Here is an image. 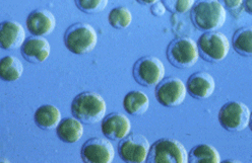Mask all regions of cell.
I'll use <instances>...</instances> for the list:
<instances>
[{
	"label": "cell",
	"instance_id": "30",
	"mask_svg": "<svg viewBox=\"0 0 252 163\" xmlns=\"http://www.w3.org/2000/svg\"><path fill=\"white\" fill-rule=\"evenodd\" d=\"M248 127L250 128L251 132H252V112H251V116H250V122H249V126Z\"/></svg>",
	"mask_w": 252,
	"mask_h": 163
},
{
	"label": "cell",
	"instance_id": "4",
	"mask_svg": "<svg viewBox=\"0 0 252 163\" xmlns=\"http://www.w3.org/2000/svg\"><path fill=\"white\" fill-rule=\"evenodd\" d=\"M199 57L197 43L189 37L176 38L168 45L167 59L176 68H190L197 63Z\"/></svg>",
	"mask_w": 252,
	"mask_h": 163
},
{
	"label": "cell",
	"instance_id": "22",
	"mask_svg": "<svg viewBox=\"0 0 252 163\" xmlns=\"http://www.w3.org/2000/svg\"><path fill=\"white\" fill-rule=\"evenodd\" d=\"M234 50L244 57H252V27H244L236 30L232 38Z\"/></svg>",
	"mask_w": 252,
	"mask_h": 163
},
{
	"label": "cell",
	"instance_id": "21",
	"mask_svg": "<svg viewBox=\"0 0 252 163\" xmlns=\"http://www.w3.org/2000/svg\"><path fill=\"white\" fill-rule=\"evenodd\" d=\"M189 163H220L222 162L220 152L210 144H198L188 153Z\"/></svg>",
	"mask_w": 252,
	"mask_h": 163
},
{
	"label": "cell",
	"instance_id": "27",
	"mask_svg": "<svg viewBox=\"0 0 252 163\" xmlns=\"http://www.w3.org/2000/svg\"><path fill=\"white\" fill-rule=\"evenodd\" d=\"M166 10H167L166 6L164 5L163 2H160V1H158L155 4L151 5L152 14L155 16H158V18H161V16H163L166 13Z\"/></svg>",
	"mask_w": 252,
	"mask_h": 163
},
{
	"label": "cell",
	"instance_id": "25",
	"mask_svg": "<svg viewBox=\"0 0 252 163\" xmlns=\"http://www.w3.org/2000/svg\"><path fill=\"white\" fill-rule=\"evenodd\" d=\"M162 2L170 12L183 14L191 10L195 0H162Z\"/></svg>",
	"mask_w": 252,
	"mask_h": 163
},
{
	"label": "cell",
	"instance_id": "16",
	"mask_svg": "<svg viewBox=\"0 0 252 163\" xmlns=\"http://www.w3.org/2000/svg\"><path fill=\"white\" fill-rule=\"evenodd\" d=\"M216 89V81L214 77L206 72L198 71L193 73L187 81V92L193 99L208 100Z\"/></svg>",
	"mask_w": 252,
	"mask_h": 163
},
{
	"label": "cell",
	"instance_id": "13",
	"mask_svg": "<svg viewBox=\"0 0 252 163\" xmlns=\"http://www.w3.org/2000/svg\"><path fill=\"white\" fill-rule=\"evenodd\" d=\"M131 122L123 113L112 112L106 116L101 124L103 135L110 140H122L131 132Z\"/></svg>",
	"mask_w": 252,
	"mask_h": 163
},
{
	"label": "cell",
	"instance_id": "26",
	"mask_svg": "<svg viewBox=\"0 0 252 163\" xmlns=\"http://www.w3.org/2000/svg\"><path fill=\"white\" fill-rule=\"evenodd\" d=\"M219 1L229 10H237L243 5V0H219Z\"/></svg>",
	"mask_w": 252,
	"mask_h": 163
},
{
	"label": "cell",
	"instance_id": "9",
	"mask_svg": "<svg viewBox=\"0 0 252 163\" xmlns=\"http://www.w3.org/2000/svg\"><path fill=\"white\" fill-rule=\"evenodd\" d=\"M150 141L146 136L132 133L120 140L118 154L122 161L131 163L147 162L151 150Z\"/></svg>",
	"mask_w": 252,
	"mask_h": 163
},
{
	"label": "cell",
	"instance_id": "3",
	"mask_svg": "<svg viewBox=\"0 0 252 163\" xmlns=\"http://www.w3.org/2000/svg\"><path fill=\"white\" fill-rule=\"evenodd\" d=\"M67 50L75 55H86L94 51L98 44V32L88 23H75L63 37Z\"/></svg>",
	"mask_w": 252,
	"mask_h": 163
},
{
	"label": "cell",
	"instance_id": "11",
	"mask_svg": "<svg viewBox=\"0 0 252 163\" xmlns=\"http://www.w3.org/2000/svg\"><path fill=\"white\" fill-rule=\"evenodd\" d=\"M81 157L87 163H111L115 157L114 146L108 138H91L84 143Z\"/></svg>",
	"mask_w": 252,
	"mask_h": 163
},
{
	"label": "cell",
	"instance_id": "17",
	"mask_svg": "<svg viewBox=\"0 0 252 163\" xmlns=\"http://www.w3.org/2000/svg\"><path fill=\"white\" fill-rule=\"evenodd\" d=\"M56 135L64 143H76L84 136L83 122H81L75 117H70L62 120L56 128Z\"/></svg>",
	"mask_w": 252,
	"mask_h": 163
},
{
	"label": "cell",
	"instance_id": "19",
	"mask_svg": "<svg viewBox=\"0 0 252 163\" xmlns=\"http://www.w3.org/2000/svg\"><path fill=\"white\" fill-rule=\"evenodd\" d=\"M125 111L133 117L143 116L150 108L149 96L140 90L129 91L123 99Z\"/></svg>",
	"mask_w": 252,
	"mask_h": 163
},
{
	"label": "cell",
	"instance_id": "31",
	"mask_svg": "<svg viewBox=\"0 0 252 163\" xmlns=\"http://www.w3.org/2000/svg\"><path fill=\"white\" fill-rule=\"evenodd\" d=\"M223 162H240L239 160H234V159H227V160H224Z\"/></svg>",
	"mask_w": 252,
	"mask_h": 163
},
{
	"label": "cell",
	"instance_id": "20",
	"mask_svg": "<svg viewBox=\"0 0 252 163\" xmlns=\"http://www.w3.org/2000/svg\"><path fill=\"white\" fill-rule=\"evenodd\" d=\"M24 73L23 62L13 55H7L0 60V78L6 82L18 81Z\"/></svg>",
	"mask_w": 252,
	"mask_h": 163
},
{
	"label": "cell",
	"instance_id": "10",
	"mask_svg": "<svg viewBox=\"0 0 252 163\" xmlns=\"http://www.w3.org/2000/svg\"><path fill=\"white\" fill-rule=\"evenodd\" d=\"M187 94V86L183 81L175 76L164 78L156 87V99L166 108L181 106Z\"/></svg>",
	"mask_w": 252,
	"mask_h": 163
},
{
	"label": "cell",
	"instance_id": "1",
	"mask_svg": "<svg viewBox=\"0 0 252 163\" xmlns=\"http://www.w3.org/2000/svg\"><path fill=\"white\" fill-rule=\"evenodd\" d=\"M193 26L203 31H215L223 27L227 11L219 0H197L190 10Z\"/></svg>",
	"mask_w": 252,
	"mask_h": 163
},
{
	"label": "cell",
	"instance_id": "8",
	"mask_svg": "<svg viewBox=\"0 0 252 163\" xmlns=\"http://www.w3.org/2000/svg\"><path fill=\"white\" fill-rule=\"evenodd\" d=\"M251 111L241 102H229L220 108L218 119L220 125L229 132H241L249 126Z\"/></svg>",
	"mask_w": 252,
	"mask_h": 163
},
{
	"label": "cell",
	"instance_id": "5",
	"mask_svg": "<svg viewBox=\"0 0 252 163\" xmlns=\"http://www.w3.org/2000/svg\"><path fill=\"white\" fill-rule=\"evenodd\" d=\"M147 162L187 163L188 153L180 141L173 138H162L151 146Z\"/></svg>",
	"mask_w": 252,
	"mask_h": 163
},
{
	"label": "cell",
	"instance_id": "7",
	"mask_svg": "<svg viewBox=\"0 0 252 163\" xmlns=\"http://www.w3.org/2000/svg\"><path fill=\"white\" fill-rule=\"evenodd\" d=\"M165 65L155 56H144L133 65L134 80L145 87L157 86L165 78Z\"/></svg>",
	"mask_w": 252,
	"mask_h": 163
},
{
	"label": "cell",
	"instance_id": "23",
	"mask_svg": "<svg viewBox=\"0 0 252 163\" xmlns=\"http://www.w3.org/2000/svg\"><path fill=\"white\" fill-rule=\"evenodd\" d=\"M108 22L114 28H127L132 23V13L126 6H117L109 12Z\"/></svg>",
	"mask_w": 252,
	"mask_h": 163
},
{
	"label": "cell",
	"instance_id": "14",
	"mask_svg": "<svg viewBox=\"0 0 252 163\" xmlns=\"http://www.w3.org/2000/svg\"><path fill=\"white\" fill-rule=\"evenodd\" d=\"M23 57L32 64H41L49 58L51 45L45 37L32 36L28 38L21 48Z\"/></svg>",
	"mask_w": 252,
	"mask_h": 163
},
{
	"label": "cell",
	"instance_id": "24",
	"mask_svg": "<svg viewBox=\"0 0 252 163\" xmlns=\"http://www.w3.org/2000/svg\"><path fill=\"white\" fill-rule=\"evenodd\" d=\"M109 0H75L77 8L88 14L102 12L108 5Z\"/></svg>",
	"mask_w": 252,
	"mask_h": 163
},
{
	"label": "cell",
	"instance_id": "6",
	"mask_svg": "<svg viewBox=\"0 0 252 163\" xmlns=\"http://www.w3.org/2000/svg\"><path fill=\"white\" fill-rule=\"evenodd\" d=\"M197 46L200 57L210 63L223 61L230 51L228 38L218 30L203 32L197 41Z\"/></svg>",
	"mask_w": 252,
	"mask_h": 163
},
{
	"label": "cell",
	"instance_id": "2",
	"mask_svg": "<svg viewBox=\"0 0 252 163\" xmlns=\"http://www.w3.org/2000/svg\"><path fill=\"white\" fill-rule=\"evenodd\" d=\"M71 113L84 124H97L106 117L107 105L103 96L94 91L77 94L71 103Z\"/></svg>",
	"mask_w": 252,
	"mask_h": 163
},
{
	"label": "cell",
	"instance_id": "18",
	"mask_svg": "<svg viewBox=\"0 0 252 163\" xmlns=\"http://www.w3.org/2000/svg\"><path fill=\"white\" fill-rule=\"evenodd\" d=\"M35 124L44 131H50L58 127L62 121L61 111L53 105H43L37 109L34 115Z\"/></svg>",
	"mask_w": 252,
	"mask_h": 163
},
{
	"label": "cell",
	"instance_id": "12",
	"mask_svg": "<svg viewBox=\"0 0 252 163\" xmlns=\"http://www.w3.org/2000/svg\"><path fill=\"white\" fill-rule=\"evenodd\" d=\"M26 27L29 32L33 36L45 37L54 31L56 27V19L50 10L38 8L28 15Z\"/></svg>",
	"mask_w": 252,
	"mask_h": 163
},
{
	"label": "cell",
	"instance_id": "29",
	"mask_svg": "<svg viewBox=\"0 0 252 163\" xmlns=\"http://www.w3.org/2000/svg\"><path fill=\"white\" fill-rule=\"evenodd\" d=\"M136 1L143 5H153L156 2L160 1V0H136Z\"/></svg>",
	"mask_w": 252,
	"mask_h": 163
},
{
	"label": "cell",
	"instance_id": "15",
	"mask_svg": "<svg viewBox=\"0 0 252 163\" xmlns=\"http://www.w3.org/2000/svg\"><path fill=\"white\" fill-rule=\"evenodd\" d=\"M27 40L25 27L15 21H5L0 25V46L6 51L22 48Z\"/></svg>",
	"mask_w": 252,
	"mask_h": 163
},
{
	"label": "cell",
	"instance_id": "28",
	"mask_svg": "<svg viewBox=\"0 0 252 163\" xmlns=\"http://www.w3.org/2000/svg\"><path fill=\"white\" fill-rule=\"evenodd\" d=\"M243 7L247 13L252 15V0H243Z\"/></svg>",
	"mask_w": 252,
	"mask_h": 163
}]
</instances>
